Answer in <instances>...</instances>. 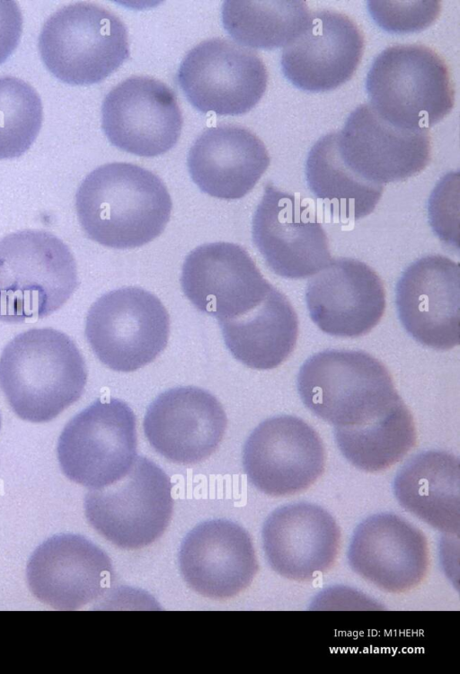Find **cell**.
<instances>
[{"instance_id": "1", "label": "cell", "mask_w": 460, "mask_h": 674, "mask_svg": "<svg viewBox=\"0 0 460 674\" xmlns=\"http://www.w3.org/2000/svg\"><path fill=\"white\" fill-rule=\"evenodd\" d=\"M78 220L93 241L132 248L157 238L169 221L172 200L154 173L128 163H111L91 172L75 194Z\"/></svg>"}, {"instance_id": "2", "label": "cell", "mask_w": 460, "mask_h": 674, "mask_svg": "<svg viewBox=\"0 0 460 674\" xmlns=\"http://www.w3.org/2000/svg\"><path fill=\"white\" fill-rule=\"evenodd\" d=\"M86 380L79 349L54 328L17 335L0 356V388L13 411L26 421L54 419L81 397Z\"/></svg>"}, {"instance_id": "3", "label": "cell", "mask_w": 460, "mask_h": 674, "mask_svg": "<svg viewBox=\"0 0 460 674\" xmlns=\"http://www.w3.org/2000/svg\"><path fill=\"white\" fill-rule=\"evenodd\" d=\"M78 284L75 258L55 235L25 229L0 240V320L33 321L60 309Z\"/></svg>"}, {"instance_id": "4", "label": "cell", "mask_w": 460, "mask_h": 674, "mask_svg": "<svg viewBox=\"0 0 460 674\" xmlns=\"http://www.w3.org/2000/svg\"><path fill=\"white\" fill-rule=\"evenodd\" d=\"M370 106L389 123L411 130H429L454 105V89L444 60L419 44L384 49L367 75Z\"/></svg>"}, {"instance_id": "5", "label": "cell", "mask_w": 460, "mask_h": 674, "mask_svg": "<svg viewBox=\"0 0 460 674\" xmlns=\"http://www.w3.org/2000/svg\"><path fill=\"white\" fill-rule=\"evenodd\" d=\"M297 389L303 403L334 427L367 423L401 398L385 366L356 350L312 355L300 368Z\"/></svg>"}, {"instance_id": "6", "label": "cell", "mask_w": 460, "mask_h": 674, "mask_svg": "<svg viewBox=\"0 0 460 674\" xmlns=\"http://www.w3.org/2000/svg\"><path fill=\"white\" fill-rule=\"evenodd\" d=\"M39 49L56 77L77 85L104 80L129 57L122 21L88 3L70 4L53 13L41 29Z\"/></svg>"}, {"instance_id": "7", "label": "cell", "mask_w": 460, "mask_h": 674, "mask_svg": "<svg viewBox=\"0 0 460 674\" xmlns=\"http://www.w3.org/2000/svg\"><path fill=\"white\" fill-rule=\"evenodd\" d=\"M168 475L153 461L137 456L120 479L84 498L90 525L104 538L124 549L145 547L169 525L173 499Z\"/></svg>"}, {"instance_id": "8", "label": "cell", "mask_w": 460, "mask_h": 674, "mask_svg": "<svg viewBox=\"0 0 460 674\" xmlns=\"http://www.w3.org/2000/svg\"><path fill=\"white\" fill-rule=\"evenodd\" d=\"M137 426L133 410L117 399H97L64 427L58 459L72 481L92 489L124 476L137 458Z\"/></svg>"}, {"instance_id": "9", "label": "cell", "mask_w": 460, "mask_h": 674, "mask_svg": "<svg viewBox=\"0 0 460 674\" xmlns=\"http://www.w3.org/2000/svg\"><path fill=\"white\" fill-rule=\"evenodd\" d=\"M169 315L161 301L137 287L101 296L88 310L85 337L98 359L119 372L136 371L165 348Z\"/></svg>"}, {"instance_id": "10", "label": "cell", "mask_w": 460, "mask_h": 674, "mask_svg": "<svg viewBox=\"0 0 460 674\" xmlns=\"http://www.w3.org/2000/svg\"><path fill=\"white\" fill-rule=\"evenodd\" d=\"M177 79L198 111L241 115L252 110L264 94L268 73L256 52L229 40L213 38L189 51Z\"/></svg>"}, {"instance_id": "11", "label": "cell", "mask_w": 460, "mask_h": 674, "mask_svg": "<svg viewBox=\"0 0 460 674\" xmlns=\"http://www.w3.org/2000/svg\"><path fill=\"white\" fill-rule=\"evenodd\" d=\"M326 454L317 432L299 418L262 421L247 438L243 465L249 481L273 497L305 490L324 471Z\"/></svg>"}, {"instance_id": "12", "label": "cell", "mask_w": 460, "mask_h": 674, "mask_svg": "<svg viewBox=\"0 0 460 674\" xmlns=\"http://www.w3.org/2000/svg\"><path fill=\"white\" fill-rule=\"evenodd\" d=\"M252 233L267 265L279 276L305 278L332 260L326 233L310 205L270 183L255 210Z\"/></svg>"}, {"instance_id": "13", "label": "cell", "mask_w": 460, "mask_h": 674, "mask_svg": "<svg viewBox=\"0 0 460 674\" xmlns=\"http://www.w3.org/2000/svg\"><path fill=\"white\" fill-rule=\"evenodd\" d=\"M102 127L116 148L151 157L175 146L181 132L182 115L174 92L164 83L132 76L105 96Z\"/></svg>"}, {"instance_id": "14", "label": "cell", "mask_w": 460, "mask_h": 674, "mask_svg": "<svg viewBox=\"0 0 460 674\" xmlns=\"http://www.w3.org/2000/svg\"><path fill=\"white\" fill-rule=\"evenodd\" d=\"M345 165L363 180L383 185L421 172L430 160L429 130L396 127L369 103L358 106L336 137Z\"/></svg>"}, {"instance_id": "15", "label": "cell", "mask_w": 460, "mask_h": 674, "mask_svg": "<svg viewBox=\"0 0 460 674\" xmlns=\"http://www.w3.org/2000/svg\"><path fill=\"white\" fill-rule=\"evenodd\" d=\"M395 302L407 332L418 342L447 350L460 341V267L438 255L410 265L397 282Z\"/></svg>"}, {"instance_id": "16", "label": "cell", "mask_w": 460, "mask_h": 674, "mask_svg": "<svg viewBox=\"0 0 460 674\" xmlns=\"http://www.w3.org/2000/svg\"><path fill=\"white\" fill-rule=\"evenodd\" d=\"M32 594L58 610H75L102 597L111 582L109 556L87 538L56 535L42 543L27 565Z\"/></svg>"}, {"instance_id": "17", "label": "cell", "mask_w": 460, "mask_h": 674, "mask_svg": "<svg viewBox=\"0 0 460 674\" xmlns=\"http://www.w3.org/2000/svg\"><path fill=\"white\" fill-rule=\"evenodd\" d=\"M181 283L199 310L218 320L251 310L272 286L248 252L229 242L208 243L193 249L185 258Z\"/></svg>"}, {"instance_id": "18", "label": "cell", "mask_w": 460, "mask_h": 674, "mask_svg": "<svg viewBox=\"0 0 460 674\" xmlns=\"http://www.w3.org/2000/svg\"><path fill=\"white\" fill-rule=\"evenodd\" d=\"M226 423L216 397L203 389L184 386L159 394L146 409L143 427L158 454L176 463L192 464L217 450Z\"/></svg>"}, {"instance_id": "19", "label": "cell", "mask_w": 460, "mask_h": 674, "mask_svg": "<svg viewBox=\"0 0 460 674\" xmlns=\"http://www.w3.org/2000/svg\"><path fill=\"white\" fill-rule=\"evenodd\" d=\"M363 50V35L349 17L332 10L316 11L284 47L282 72L301 90L330 91L352 77Z\"/></svg>"}, {"instance_id": "20", "label": "cell", "mask_w": 460, "mask_h": 674, "mask_svg": "<svg viewBox=\"0 0 460 674\" xmlns=\"http://www.w3.org/2000/svg\"><path fill=\"white\" fill-rule=\"evenodd\" d=\"M305 301L312 320L323 332L343 337L368 333L385 309L383 283L367 264L332 259L307 283Z\"/></svg>"}, {"instance_id": "21", "label": "cell", "mask_w": 460, "mask_h": 674, "mask_svg": "<svg viewBox=\"0 0 460 674\" xmlns=\"http://www.w3.org/2000/svg\"><path fill=\"white\" fill-rule=\"evenodd\" d=\"M348 560L364 580L387 592L402 593L424 579L429 547L420 529L395 514L380 513L357 526Z\"/></svg>"}, {"instance_id": "22", "label": "cell", "mask_w": 460, "mask_h": 674, "mask_svg": "<svg viewBox=\"0 0 460 674\" xmlns=\"http://www.w3.org/2000/svg\"><path fill=\"white\" fill-rule=\"evenodd\" d=\"M179 563L187 584L214 599L239 594L258 571L250 535L226 519L205 521L189 532L181 545Z\"/></svg>"}, {"instance_id": "23", "label": "cell", "mask_w": 460, "mask_h": 674, "mask_svg": "<svg viewBox=\"0 0 460 674\" xmlns=\"http://www.w3.org/2000/svg\"><path fill=\"white\" fill-rule=\"evenodd\" d=\"M341 532L320 506L300 502L275 509L262 527V544L270 567L279 575L308 581L330 570L340 548Z\"/></svg>"}, {"instance_id": "24", "label": "cell", "mask_w": 460, "mask_h": 674, "mask_svg": "<svg viewBox=\"0 0 460 674\" xmlns=\"http://www.w3.org/2000/svg\"><path fill=\"white\" fill-rule=\"evenodd\" d=\"M188 168L199 188L217 198L243 197L270 165L263 142L236 125L212 127L196 139L188 155Z\"/></svg>"}, {"instance_id": "25", "label": "cell", "mask_w": 460, "mask_h": 674, "mask_svg": "<svg viewBox=\"0 0 460 674\" xmlns=\"http://www.w3.org/2000/svg\"><path fill=\"white\" fill-rule=\"evenodd\" d=\"M225 344L244 365L268 370L292 353L298 319L287 297L273 285L253 308L234 318L219 319Z\"/></svg>"}, {"instance_id": "26", "label": "cell", "mask_w": 460, "mask_h": 674, "mask_svg": "<svg viewBox=\"0 0 460 674\" xmlns=\"http://www.w3.org/2000/svg\"><path fill=\"white\" fill-rule=\"evenodd\" d=\"M459 459L445 451L422 452L397 472L394 492L400 505L434 528L458 535Z\"/></svg>"}, {"instance_id": "27", "label": "cell", "mask_w": 460, "mask_h": 674, "mask_svg": "<svg viewBox=\"0 0 460 674\" xmlns=\"http://www.w3.org/2000/svg\"><path fill=\"white\" fill-rule=\"evenodd\" d=\"M336 137L337 132L328 133L311 148L305 162L307 185L334 217L357 220L374 211L384 186L363 180L345 165Z\"/></svg>"}, {"instance_id": "28", "label": "cell", "mask_w": 460, "mask_h": 674, "mask_svg": "<svg viewBox=\"0 0 460 674\" xmlns=\"http://www.w3.org/2000/svg\"><path fill=\"white\" fill-rule=\"evenodd\" d=\"M334 437L340 451L351 464L374 472L400 462L414 447L417 435L413 418L399 399L367 423L334 427Z\"/></svg>"}, {"instance_id": "29", "label": "cell", "mask_w": 460, "mask_h": 674, "mask_svg": "<svg viewBox=\"0 0 460 674\" xmlns=\"http://www.w3.org/2000/svg\"><path fill=\"white\" fill-rule=\"evenodd\" d=\"M310 13L306 2L302 0H228L222 5V22L240 45L272 49L293 40L305 26Z\"/></svg>"}, {"instance_id": "30", "label": "cell", "mask_w": 460, "mask_h": 674, "mask_svg": "<svg viewBox=\"0 0 460 674\" xmlns=\"http://www.w3.org/2000/svg\"><path fill=\"white\" fill-rule=\"evenodd\" d=\"M42 117L41 100L29 84L0 77V159L25 153L40 132Z\"/></svg>"}, {"instance_id": "31", "label": "cell", "mask_w": 460, "mask_h": 674, "mask_svg": "<svg viewBox=\"0 0 460 674\" xmlns=\"http://www.w3.org/2000/svg\"><path fill=\"white\" fill-rule=\"evenodd\" d=\"M367 8L384 30L406 33L429 26L440 11L438 1H368Z\"/></svg>"}, {"instance_id": "32", "label": "cell", "mask_w": 460, "mask_h": 674, "mask_svg": "<svg viewBox=\"0 0 460 674\" xmlns=\"http://www.w3.org/2000/svg\"><path fill=\"white\" fill-rule=\"evenodd\" d=\"M22 30V16L18 4L0 0V64L16 49Z\"/></svg>"}, {"instance_id": "33", "label": "cell", "mask_w": 460, "mask_h": 674, "mask_svg": "<svg viewBox=\"0 0 460 674\" xmlns=\"http://www.w3.org/2000/svg\"><path fill=\"white\" fill-rule=\"evenodd\" d=\"M0 427H1V417H0Z\"/></svg>"}]
</instances>
